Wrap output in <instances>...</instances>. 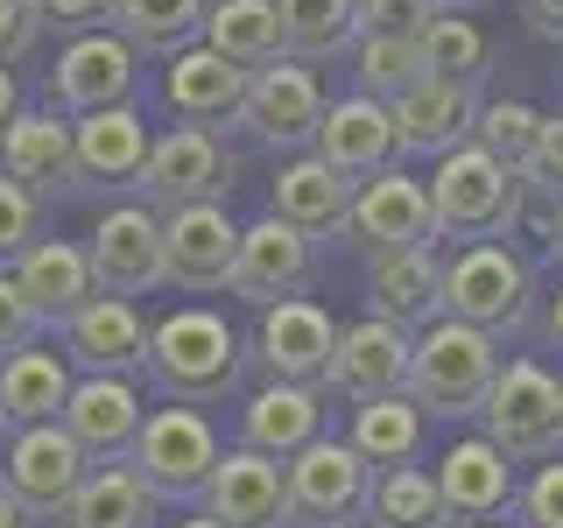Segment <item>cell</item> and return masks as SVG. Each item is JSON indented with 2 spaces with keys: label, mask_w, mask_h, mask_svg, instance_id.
I'll return each mask as SVG.
<instances>
[{
  "label": "cell",
  "mask_w": 563,
  "mask_h": 528,
  "mask_svg": "<svg viewBox=\"0 0 563 528\" xmlns=\"http://www.w3.org/2000/svg\"><path fill=\"white\" fill-rule=\"evenodd\" d=\"M240 360H246V345H240V331L225 324L219 310L176 304L163 317H148V352H141V374L163 387V402H198V409L225 402L240 387Z\"/></svg>",
  "instance_id": "6da1fadb"
},
{
  "label": "cell",
  "mask_w": 563,
  "mask_h": 528,
  "mask_svg": "<svg viewBox=\"0 0 563 528\" xmlns=\"http://www.w3.org/2000/svg\"><path fill=\"white\" fill-rule=\"evenodd\" d=\"M430 184V211H437V240H507L521 219V169L500 163L479 141H457L437 155Z\"/></svg>",
  "instance_id": "7a4b0ae2"
},
{
  "label": "cell",
  "mask_w": 563,
  "mask_h": 528,
  "mask_svg": "<svg viewBox=\"0 0 563 528\" xmlns=\"http://www.w3.org/2000/svg\"><path fill=\"white\" fill-rule=\"evenodd\" d=\"M493 374H500V339H486L479 324H465V317H430V324L416 331L409 395L422 402V416H444V422L479 416Z\"/></svg>",
  "instance_id": "3957f363"
},
{
  "label": "cell",
  "mask_w": 563,
  "mask_h": 528,
  "mask_svg": "<svg viewBox=\"0 0 563 528\" xmlns=\"http://www.w3.org/2000/svg\"><path fill=\"white\" fill-rule=\"evenodd\" d=\"M444 317H465L486 339H521L536 317V268L507 240H465L444 261Z\"/></svg>",
  "instance_id": "277c9868"
},
{
  "label": "cell",
  "mask_w": 563,
  "mask_h": 528,
  "mask_svg": "<svg viewBox=\"0 0 563 528\" xmlns=\"http://www.w3.org/2000/svg\"><path fill=\"white\" fill-rule=\"evenodd\" d=\"M479 422L515 465L556 458L563 451V381L542 360H500V374H493L486 402H479Z\"/></svg>",
  "instance_id": "5b68a950"
},
{
  "label": "cell",
  "mask_w": 563,
  "mask_h": 528,
  "mask_svg": "<svg viewBox=\"0 0 563 528\" xmlns=\"http://www.w3.org/2000/svg\"><path fill=\"white\" fill-rule=\"evenodd\" d=\"M128 465L155 486V501H205V480L219 465V430L198 402H169V409H148L128 444Z\"/></svg>",
  "instance_id": "8992f818"
},
{
  "label": "cell",
  "mask_w": 563,
  "mask_h": 528,
  "mask_svg": "<svg viewBox=\"0 0 563 528\" xmlns=\"http://www.w3.org/2000/svg\"><path fill=\"white\" fill-rule=\"evenodd\" d=\"M289 465V528H360L366 493H374V465L352 451V437L317 430L303 451L282 458Z\"/></svg>",
  "instance_id": "52a82bcc"
},
{
  "label": "cell",
  "mask_w": 563,
  "mask_h": 528,
  "mask_svg": "<svg viewBox=\"0 0 563 528\" xmlns=\"http://www.w3.org/2000/svg\"><path fill=\"white\" fill-rule=\"evenodd\" d=\"M317 120H324V85H317V70L303 57H289V50H282V57L246 70V99H240V120H233V128H246L261 148H282V155L310 148V141H317Z\"/></svg>",
  "instance_id": "ba28073f"
},
{
  "label": "cell",
  "mask_w": 563,
  "mask_h": 528,
  "mask_svg": "<svg viewBox=\"0 0 563 528\" xmlns=\"http://www.w3.org/2000/svg\"><path fill=\"white\" fill-rule=\"evenodd\" d=\"M134 190H141V205H155V211L225 198V190H233V155H225V141L211 134V128L176 120L169 134L148 141V163H141Z\"/></svg>",
  "instance_id": "9c48e42d"
},
{
  "label": "cell",
  "mask_w": 563,
  "mask_h": 528,
  "mask_svg": "<svg viewBox=\"0 0 563 528\" xmlns=\"http://www.w3.org/2000/svg\"><path fill=\"white\" fill-rule=\"evenodd\" d=\"M254 360L268 366V381H310L331 395V360H339V317L324 304H310L303 289L261 304L254 324Z\"/></svg>",
  "instance_id": "30bf717a"
},
{
  "label": "cell",
  "mask_w": 563,
  "mask_h": 528,
  "mask_svg": "<svg viewBox=\"0 0 563 528\" xmlns=\"http://www.w3.org/2000/svg\"><path fill=\"white\" fill-rule=\"evenodd\" d=\"M85 472H92V451H85V444L64 430L57 416H49V422H22V430H8L0 486H8V493L29 507L35 521H49V515H57V507L70 501V486H78Z\"/></svg>",
  "instance_id": "8fae6325"
},
{
  "label": "cell",
  "mask_w": 563,
  "mask_h": 528,
  "mask_svg": "<svg viewBox=\"0 0 563 528\" xmlns=\"http://www.w3.org/2000/svg\"><path fill=\"white\" fill-rule=\"evenodd\" d=\"M141 78V50L120 29H78L57 50V70H49V106L57 113H92V106H120L134 99Z\"/></svg>",
  "instance_id": "7c38bea8"
},
{
  "label": "cell",
  "mask_w": 563,
  "mask_h": 528,
  "mask_svg": "<svg viewBox=\"0 0 563 528\" xmlns=\"http://www.w3.org/2000/svg\"><path fill=\"white\" fill-rule=\"evenodd\" d=\"M233 246H240V226H233V211H225V198L163 211V282H176L184 296L225 289Z\"/></svg>",
  "instance_id": "4fadbf2b"
},
{
  "label": "cell",
  "mask_w": 563,
  "mask_h": 528,
  "mask_svg": "<svg viewBox=\"0 0 563 528\" xmlns=\"http://www.w3.org/2000/svg\"><path fill=\"white\" fill-rule=\"evenodd\" d=\"M345 240H360L366 254H374V246H422V240H437L430 184L409 176L401 163L360 176V184H352V211H345Z\"/></svg>",
  "instance_id": "5bb4252c"
},
{
  "label": "cell",
  "mask_w": 563,
  "mask_h": 528,
  "mask_svg": "<svg viewBox=\"0 0 563 528\" xmlns=\"http://www.w3.org/2000/svg\"><path fill=\"white\" fill-rule=\"evenodd\" d=\"M310 261H317V240L289 219H254L240 226V246H233V275H225V296L240 304H275V296H296L310 282Z\"/></svg>",
  "instance_id": "9a60e30c"
},
{
  "label": "cell",
  "mask_w": 563,
  "mask_h": 528,
  "mask_svg": "<svg viewBox=\"0 0 563 528\" xmlns=\"http://www.w3.org/2000/svg\"><path fill=\"white\" fill-rule=\"evenodd\" d=\"M85 254H92L99 289H113V296L163 289V211H155V205H113V211H99Z\"/></svg>",
  "instance_id": "2e32d148"
},
{
  "label": "cell",
  "mask_w": 563,
  "mask_h": 528,
  "mask_svg": "<svg viewBox=\"0 0 563 528\" xmlns=\"http://www.w3.org/2000/svg\"><path fill=\"white\" fill-rule=\"evenodd\" d=\"M205 515H219L225 528H289V465L254 444L219 451L205 480Z\"/></svg>",
  "instance_id": "e0dca14e"
},
{
  "label": "cell",
  "mask_w": 563,
  "mask_h": 528,
  "mask_svg": "<svg viewBox=\"0 0 563 528\" xmlns=\"http://www.w3.org/2000/svg\"><path fill=\"white\" fill-rule=\"evenodd\" d=\"M64 352L85 374H141V352H148V317L134 296L92 289L78 310L64 317Z\"/></svg>",
  "instance_id": "ac0fdd59"
},
{
  "label": "cell",
  "mask_w": 563,
  "mask_h": 528,
  "mask_svg": "<svg viewBox=\"0 0 563 528\" xmlns=\"http://www.w3.org/2000/svg\"><path fill=\"white\" fill-rule=\"evenodd\" d=\"M240 99H246V64L219 57L205 35L184 43V50H169V70H163L169 120H190V128H233Z\"/></svg>",
  "instance_id": "d6986e66"
},
{
  "label": "cell",
  "mask_w": 563,
  "mask_h": 528,
  "mask_svg": "<svg viewBox=\"0 0 563 528\" xmlns=\"http://www.w3.org/2000/svg\"><path fill=\"white\" fill-rule=\"evenodd\" d=\"M317 155H324L331 169H345L352 184L360 176H374L387 163H401V134H395V106L374 99L360 85L352 99H324V120H317Z\"/></svg>",
  "instance_id": "ffe728a7"
},
{
  "label": "cell",
  "mask_w": 563,
  "mask_h": 528,
  "mask_svg": "<svg viewBox=\"0 0 563 528\" xmlns=\"http://www.w3.org/2000/svg\"><path fill=\"white\" fill-rule=\"evenodd\" d=\"M515 458H507L493 437H451V451L437 458V493L451 507V528H472V521H493L515 507Z\"/></svg>",
  "instance_id": "44dd1931"
},
{
  "label": "cell",
  "mask_w": 563,
  "mask_h": 528,
  "mask_svg": "<svg viewBox=\"0 0 563 528\" xmlns=\"http://www.w3.org/2000/svg\"><path fill=\"white\" fill-rule=\"evenodd\" d=\"M148 128L128 99L120 106H92V113H70V155H78V190H120L134 184L148 163Z\"/></svg>",
  "instance_id": "7402d4cb"
},
{
  "label": "cell",
  "mask_w": 563,
  "mask_h": 528,
  "mask_svg": "<svg viewBox=\"0 0 563 528\" xmlns=\"http://www.w3.org/2000/svg\"><path fill=\"white\" fill-rule=\"evenodd\" d=\"M387 106H395L401 155H444L479 128V78H422Z\"/></svg>",
  "instance_id": "603a6c76"
},
{
  "label": "cell",
  "mask_w": 563,
  "mask_h": 528,
  "mask_svg": "<svg viewBox=\"0 0 563 528\" xmlns=\"http://www.w3.org/2000/svg\"><path fill=\"white\" fill-rule=\"evenodd\" d=\"M366 304L380 317H395L401 331H422L430 317H444V261L437 246H374V268H366Z\"/></svg>",
  "instance_id": "cb8c5ba5"
},
{
  "label": "cell",
  "mask_w": 563,
  "mask_h": 528,
  "mask_svg": "<svg viewBox=\"0 0 563 528\" xmlns=\"http://www.w3.org/2000/svg\"><path fill=\"white\" fill-rule=\"evenodd\" d=\"M409 352L416 331H401L395 317H360L339 331V360H331V395L360 402V395H387V387H409Z\"/></svg>",
  "instance_id": "d4e9b609"
},
{
  "label": "cell",
  "mask_w": 563,
  "mask_h": 528,
  "mask_svg": "<svg viewBox=\"0 0 563 528\" xmlns=\"http://www.w3.org/2000/svg\"><path fill=\"white\" fill-rule=\"evenodd\" d=\"M155 515H163V501L128 458H92V472L70 486V501L49 521L57 528H155Z\"/></svg>",
  "instance_id": "484cf974"
},
{
  "label": "cell",
  "mask_w": 563,
  "mask_h": 528,
  "mask_svg": "<svg viewBox=\"0 0 563 528\" xmlns=\"http://www.w3.org/2000/svg\"><path fill=\"white\" fill-rule=\"evenodd\" d=\"M0 169L22 176L35 198L49 190H78V155H70V113L57 106H22L0 134Z\"/></svg>",
  "instance_id": "4316f807"
},
{
  "label": "cell",
  "mask_w": 563,
  "mask_h": 528,
  "mask_svg": "<svg viewBox=\"0 0 563 528\" xmlns=\"http://www.w3.org/2000/svg\"><path fill=\"white\" fill-rule=\"evenodd\" d=\"M141 387L134 374H85V381H70V402H64V430L78 437L92 458H128L134 444V430H141Z\"/></svg>",
  "instance_id": "83f0119b"
},
{
  "label": "cell",
  "mask_w": 563,
  "mask_h": 528,
  "mask_svg": "<svg viewBox=\"0 0 563 528\" xmlns=\"http://www.w3.org/2000/svg\"><path fill=\"white\" fill-rule=\"evenodd\" d=\"M275 219H289V226H303L310 240H324V233H345V211H352V176L345 169H331L317 148H296L289 163L275 169Z\"/></svg>",
  "instance_id": "f1b7e54d"
},
{
  "label": "cell",
  "mask_w": 563,
  "mask_h": 528,
  "mask_svg": "<svg viewBox=\"0 0 563 528\" xmlns=\"http://www.w3.org/2000/svg\"><path fill=\"white\" fill-rule=\"evenodd\" d=\"M317 430H324V387H310V381H268L240 409V444H254L268 458L303 451Z\"/></svg>",
  "instance_id": "f546056e"
},
{
  "label": "cell",
  "mask_w": 563,
  "mask_h": 528,
  "mask_svg": "<svg viewBox=\"0 0 563 528\" xmlns=\"http://www.w3.org/2000/svg\"><path fill=\"white\" fill-rule=\"evenodd\" d=\"M70 352L57 345H22V352H8L0 360V422L8 430H22V422H49V416H64V402H70Z\"/></svg>",
  "instance_id": "4dcf8cb0"
},
{
  "label": "cell",
  "mask_w": 563,
  "mask_h": 528,
  "mask_svg": "<svg viewBox=\"0 0 563 528\" xmlns=\"http://www.w3.org/2000/svg\"><path fill=\"white\" fill-rule=\"evenodd\" d=\"M14 282H22V296H29L35 310H43V324H49V331H57L64 317L99 289L92 254H85V246H70V240H29V254L14 261Z\"/></svg>",
  "instance_id": "1f68e13d"
},
{
  "label": "cell",
  "mask_w": 563,
  "mask_h": 528,
  "mask_svg": "<svg viewBox=\"0 0 563 528\" xmlns=\"http://www.w3.org/2000/svg\"><path fill=\"white\" fill-rule=\"evenodd\" d=\"M352 451L366 465H401V458L422 451V402L409 387H387V395H360L352 402Z\"/></svg>",
  "instance_id": "d6a6232c"
},
{
  "label": "cell",
  "mask_w": 563,
  "mask_h": 528,
  "mask_svg": "<svg viewBox=\"0 0 563 528\" xmlns=\"http://www.w3.org/2000/svg\"><path fill=\"white\" fill-rule=\"evenodd\" d=\"M366 528H451V507H444V493H437V472H422L416 458L374 465Z\"/></svg>",
  "instance_id": "836d02e7"
},
{
  "label": "cell",
  "mask_w": 563,
  "mask_h": 528,
  "mask_svg": "<svg viewBox=\"0 0 563 528\" xmlns=\"http://www.w3.org/2000/svg\"><path fill=\"white\" fill-rule=\"evenodd\" d=\"M205 43L219 50V57H233V64H268L282 57V8L275 0H211L205 8Z\"/></svg>",
  "instance_id": "e575fe53"
},
{
  "label": "cell",
  "mask_w": 563,
  "mask_h": 528,
  "mask_svg": "<svg viewBox=\"0 0 563 528\" xmlns=\"http://www.w3.org/2000/svg\"><path fill=\"white\" fill-rule=\"evenodd\" d=\"M282 8V43L303 64H331L360 43V0H275Z\"/></svg>",
  "instance_id": "d590c367"
},
{
  "label": "cell",
  "mask_w": 563,
  "mask_h": 528,
  "mask_svg": "<svg viewBox=\"0 0 563 528\" xmlns=\"http://www.w3.org/2000/svg\"><path fill=\"white\" fill-rule=\"evenodd\" d=\"M205 8H211V0H120L113 29L128 35L134 50L169 57V50H184V43H198V35H205Z\"/></svg>",
  "instance_id": "8d00e7d4"
},
{
  "label": "cell",
  "mask_w": 563,
  "mask_h": 528,
  "mask_svg": "<svg viewBox=\"0 0 563 528\" xmlns=\"http://www.w3.org/2000/svg\"><path fill=\"white\" fill-rule=\"evenodd\" d=\"M416 43H422V64H430V78H486L493 43H486V29L472 22V14L437 8L430 22H422Z\"/></svg>",
  "instance_id": "74e56055"
},
{
  "label": "cell",
  "mask_w": 563,
  "mask_h": 528,
  "mask_svg": "<svg viewBox=\"0 0 563 528\" xmlns=\"http://www.w3.org/2000/svg\"><path fill=\"white\" fill-rule=\"evenodd\" d=\"M352 70H360V85L374 99H401L409 85L430 78L416 35H360V43H352Z\"/></svg>",
  "instance_id": "f35d334b"
},
{
  "label": "cell",
  "mask_w": 563,
  "mask_h": 528,
  "mask_svg": "<svg viewBox=\"0 0 563 528\" xmlns=\"http://www.w3.org/2000/svg\"><path fill=\"white\" fill-rule=\"evenodd\" d=\"M536 128H542L536 106H521V99H479V128H472V141H479V148H493L500 163L521 169V155L536 148Z\"/></svg>",
  "instance_id": "ab89813d"
},
{
  "label": "cell",
  "mask_w": 563,
  "mask_h": 528,
  "mask_svg": "<svg viewBox=\"0 0 563 528\" xmlns=\"http://www.w3.org/2000/svg\"><path fill=\"white\" fill-rule=\"evenodd\" d=\"M29 240H43V198L22 184V176L0 169V268L29 254Z\"/></svg>",
  "instance_id": "60d3db41"
},
{
  "label": "cell",
  "mask_w": 563,
  "mask_h": 528,
  "mask_svg": "<svg viewBox=\"0 0 563 528\" xmlns=\"http://www.w3.org/2000/svg\"><path fill=\"white\" fill-rule=\"evenodd\" d=\"M521 528H563V451L536 458V472L515 486V507H507Z\"/></svg>",
  "instance_id": "b9f144b4"
},
{
  "label": "cell",
  "mask_w": 563,
  "mask_h": 528,
  "mask_svg": "<svg viewBox=\"0 0 563 528\" xmlns=\"http://www.w3.org/2000/svg\"><path fill=\"white\" fill-rule=\"evenodd\" d=\"M521 190H536V198H563V113H542L536 128V148L521 155Z\"/></svg>",
  "instance_id": "7bdbcfd3"
},
{
  "label": "cell",
  "mask_w": 563,
  "mask_h": 528,
  "mask_svg": "<svg viewBox=\"0 0 563 528\" xmlns=\"http://www.w3.org/2000/svg\"><path fill=\"white\" fill-rule=\"evenodd\" d=\"M43 29H49L43 0H0V64H22V57H35Z\"/></svg>",
  "instance_id": "ee69618b"
},
{
  "label": "cell",
  "mask_w": 563,
  "mask_h": 528,
  "mask_svg": "<svg viewBox=\"0 0 563 528\" xmlns=\"http://www.w3.org/2000/svg\"><path fill=\"white\" fill-rule=\"evenodd\" d=\"M35 331H49V324H43V310H35L29 296H22L14 268H0V360H8V352H22Z\"/></svg>",
  "instance_id": "f6af8a7d"
},
{
  "label": "cell",
  "mask_w": 563,
  "mask_h": 528,
  "mask_svg": "<svg viewBox=\"0 0 563 528\" xmlns=\"http://www.w3.org/2000/svg\"><path fill=\"white\" fill-rule=\"evenodd\" d=\"M437 0H360V35H422Z\"/></svg>",
  "instance_id": "bcb514c9"
},
{
  "label": "cell",
  "mask_w": 563,
  "mask_h": 528,
  "mask_svg": "<svg viewBox=\"0 0 563 528\" xmlns=\"http://www.w3.org/2000/svg\"><path fill=\"white\" fill-rule=\"evenodd\" d=\"M113 8L120 0H43V14L57 29H113Z\"/></svg>",
  "instance_id": "7dc6e473"
},
{
  "label": "cell",
  "mask_w": 563,
  "mask_h": 528,
  "mask_svg": "<svg viewBox=\"0 0 563 528\" xmlns=\"http://www.w3.org/2000/svg\"><path fill=\"white\" fill-rule=\"evenodd\" d=\"M521 14L542 43H563V0H521Z\"/></svg>",
  "instance_id": "c3c4849f"
},
{
  "label": "cell",
  "mask_w": 563,
  "mask_h": 528,
  "mask_svg": "<svg viewBox=\"0 0 563 528\" xmlns=\"http://www.w3.org/2000/svg\"><path fill=\"white\" fill-rule=\"evenodd\" d=\"M14 113H22V85H14V64H0V134H8Z\"/></svg>",
  "instance_id": "681fc988"
},
{
  "label": "cell",
  "mask_w": 563,
  "mask_h": 528,
  "mask_svg": "<svg viewBox=\"0 0 563 528\" xmlns=\"http://www.w3.org/2000/svg\"><path fill=\"white\" fill-rule=\"evenodd\" d=\"M0 528H35V515H29V507H22V501H14V493H8V486H0Z\"/></svg>",
  "instance_id": "f907efd6"
},
{
  "label": "cell",
  "mask_w": 563,
  "mask_h": 528,
  "mask_svg": "<svg viewBox=\"0 0 563 528\" xmlns=\"http://www.w3.org/2000/svg\"><path fill=\"white\" fill-rule=\"evenodd\" d=\"M550 261L563 268V198H556V211H550Z\"/></svg>",
  "instance_id": "816d5d0a"
},
{
  "label": "cell",
  "mask_w": 563,
  "mask_h": 528,
  "mask_svg": "<svg viewBox=\"0 0 563 528\" xmlns=\"http://www.w3.org/2000/svg\"><path fill=\"white\" fill-rule=\"evenodd\" d=\"M550 339H556V352H563V289L550 296Z\"/></svg>",
  "instance_id": "f5cc1de1"
},
{
  "label": "cell",
  "mask_w": 563,
  "mask_h": 528,
  "mask_svg": "<svg viewBox=\"0 0 563 528\" xmlns=\"http://www.w3.org/2000/svg\"><path fill=\"white\" fill-rule=\"evenodd\" d=\"M437 8H451V14H479V8H493V0H437Z\"/></svg>",
  "instance_id": "db71d44e"
},
{
  "label": "cell",
  "mask_w": 563,
  "mask_h": 528,
  "mask_svg": "<svg viewBox=\"0 0 563 528\" xmlns=\"http://www.w3.org/2000/svg\"><path fill=\"white\" fill-rule=\"evenodd\" d=\"M176 528H225L219 515H205V507H198V515H190V521H176Z\"/></svg>",
  "instance_id": "11a10c76"
},
{
  "label": "cell",
  "mask_w": 563,
  "mask_h": 528,
  "mask_svg": "<svg viewBox=\"0 0 563 528\" xmlns=\"http://www.w3.org/2000/svg\"><path fill=\"white\" fill-rule=\"evenodd\" d=\"M472 528H521V521H500V515H493V521H472Z\"/></svg>",
  "instance_id": "9f6ffc18"
},
{
  "label": "cell",
  "mask_w": 563,
  "mask_h": 528,
  "mask_svg": "<svg viewBox=\"0 0 563 528\" xmlns=\"http://www.w3.org/2000/svg\"><path fill=\"white\" fill-rule=\"evenodd\" d=\"M0 430H8V422H0Z\"/></svg>",
  "instance_id": "6f0895ef"
}]
</instances>
